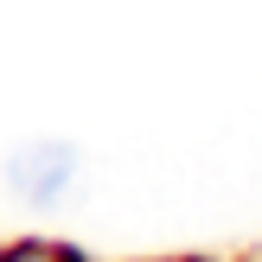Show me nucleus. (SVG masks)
Masks as SVG:
<instances>
[{"mask_svg": "<svg viewBox=\"0 0 262 262\" xmlns=\"http://www.w3.org/2000/svg\"><path fill=\"white\" fill-rule=\"evenodd\" d=\"M77 173H83V160H77L71 141H26V147L7 154V192L19 205H58L64 192L77 186Z\"/></svg>", "mask_w": 262, "mask_h": 262, "instance_id": "f257e3e1", "label": "nucleus"}, {"mask_svg": "<svg viewBox=\"0 0 262 262\" xmlns=\"http://www.w3.org/2000/svg\"><path fill=\"white\" fill-rule=\"evenodd\" d=\"M7 262H77V250H45V243L32 250V243H26V250H13Z\"/></svg>", "mask_w": 262, "mask_h": 262, "instance_id": "f03ea898", "label": "nucleus"}]
</instances>
